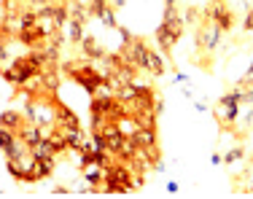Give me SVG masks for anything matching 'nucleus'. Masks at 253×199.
<instances>
[{
    "label": "nucleus",
    "mask_w": 253,
    "mask_h": 199,
    "mask_svg": "<svg viewBox=\"0 0 253 199\" xmlns=\"http://www.w3.org/2000/svg\"><path fill=\"white\" fill-rule=\"evenodd\" d=\"M218 102H221V105H240V102H243V89L234 86V92H226Z\"/></svg>",
    "instance_id": "6ab92c4d"
},
{
    "label": "nucleus",
    "mask_w": 253,
    "mask_h": 199,
    "mask_svg": "<svg viewBox=\"0 0 253 199\" xmlns=\"http://www.w3.org/2000/svg\"><path fill=\"white\" fill-rule=\"evenodd\" d=\"M132 170L126 167V161H111V164L105 167V178H102V194H126V191H132L135 186H132Z\"/></svg>",
    "instance_id": "f257e3e1"
},
{
    "label": "nucleus",
    "mask_w": 253,
    "mask_h": 199,
    "mask_svg": "<svg viewBox=\"0 0 253 199\" xmlns=\"http://www.w3.org/2000/svg\"><path fill=\"white\" fill-rule=\"evenodd\" d=\"M5 62H8V43L0 46V65H5Z\"/></svg>",
    "instance_id": "cd10ccee"
},
{
    "label": "nucleus",
    "mask_w": 253,
    "mask_h": 199,
    "mask_svg": "<svg viewBox=\"0 0 253 199\" xmlns=\"http://www.w3.org/2000/svg\"><path fill=\"white\" fill-rule=\"evenodd\" d=\"M243 156H245L243 148H232V151H229V154L224 156V161H226V164H234V161H240Z\"/></svg>",
    "instance_id": "5701e85b"
},
{
    "label": "nucleus",
    "mask_w": 253,
    "mask_h": 199,
    "mask_svg": "<svg viewBox=\"0 0 253 199\" xmlns=\"http://www.w3.org/2000/svg\"><path fill=\"white\" fill-rule=\"evenodd\" d=\"M86 8L92 11V16H97V19H100V16L105 14V8H108V0H89Z\"/></svg>",
    "instance_id": "4be33fe9"
},
{
    "label": "nucleus",
    "mask_w": 253,
    "mask_h": 199,
    "mask_svg": "<svg viewBox=\"0 0 253 199\" xmlns=\"http://www.w3.org/2000/svg\"><path fill=\"white\" fill-rule=\"evenodd\" d=\"M197 19H200V14H197V8H189V11L183 14V22H186V25H189V22H197Z\"/></svg>",
    "instance_id": "393cba45"
},
{
    "label": "nucleus",
    "mask_w": 253,
    "mask_h": 199,
    "mask_svg": "<svg viewBox=\"0 0 253 199\" xmlns=\"http://www.w3.org/2000/svg\"><path fill=\"white\" fill-rule=\"evenodd\" d=\"M54 167H57V156H43V159H38V175L41 178H49L54 172Z\"/></svg>",
    "instance_id": "a211bd4d"
},
{
    "label": "nucleus",
    "mask_w": 253,
    "mask_h": 199,
    "mask_svg": "<svg viewBox=\"0 0 253 199\" xmlns=\"http://www.w3.org/2000/svg\"><path fill=\"white\" fill-rule=\"evenodd\" d=\"M16 38H19V43H25V46H30V49H35V46H41V43L46 40V35H43V30L38 27V22H35L33 27L19 30V33H16Z\"/></svg>",
    "instance_id": "9b49d317"
},
{
    "label": "nucleus",
    "mask_w": 253,
    "mask_h": 199,
    "mask_svg": "<svg viewBox=\"0 0 253 199\" xmlns=\"http://www.w3.org/2000/svg\"><path fill=\"white\" fill-rule=\"evenodd\" d=\"M43 3H49V0H30V5H33V8H35V5H43Z\"/></svg>",
    "instance_id": "c9c22d12"
},
{
    "label": "nucleus",
    "mask_w": 253,
    "mask_h": 199,
    "mask_svg": "<svg viewBox=\"0 0 253 199\" xmlns=\"http://www.w3.org/2000/svg\"><path fill=\"white\" fill-rule=\"evenodd\" d=\"M165 189H167V194H178V183H175V180H170Z\"/></svg>",
    "instance_id": "7c9ffc66"
},
{
    "label": "nucleus",
    "mask_w": 253,
    "mask_h": 199,
    "mask_svg": "<svg viewBox=\"0 0 253 199\" xmlns=\"http://www.w3.org/2000/svg\"><path fill=\"white\" fill-rule=\"evenodd\" d=\"M73 43H81L84 40V22H76V19H70V35H68Z\"/></svg>",
    "instance_id": "aec40b11"
},
{
    "label": "nucleus",
    "mask_w": 253,
    "mask_h": 199,
    "mask_svg": "<svg viewBox=\"0 0 253 199\" xmlns=\"http://www.w3.org/2000/svg\"><path fill=\"white\" fill-rule=\"evenodd\" d=\"M54 126H59V129H78V126H81V119H78L68 105L57 102V121H54Z\"/></svg>",
    "instance_id": "9d476101"
},
{
    "label": "nucleus",
    "mask_w": 253,
    "mask_h": 199,
    "mask_svg": "<svg viewBox=\"0 0 253 199\" xmlns=\"http://www.w3.org/2000/svg\"><path fill=\"white\" fill-rule=\"evenodd\" d=\"M16 135L22 137V143H25L27 148H35V146H38V143L46 137V129H43V126H38V124H33V121H25Z\"/></svg>",
    "instance_id": "0eeeda50"
},
{
    "label": "nucleus",
    "mask_w": 253,
    "mask_h": 199,
    "mask_svg": "<svg viewBox=\"0 0 253 199\" xmlns=\"http://www.w3.org/2000/svg\"><path fill=\"white\" fill-rule=\"evenodd\" d=\"M210 161H213V167H215V164H224V159H221V154H213V156H210Z\"/></svg>",
    "instance_id": "473e14b6"
},
{
    "label": "nucleus",
    "mask_w": 253,
    "mask_h": 199,
    "mask_svg": "<svg viewBox=\"0 0 253 199\" xmlns=\"http://www.w3.org/2000/svg\"><path fill=\"white\" fill-rule=\"evenodd\" d=\"M102 137H105V146L111 154H119L126 140V135H122V129L116 126V121H108L105 126H102Z\"/></svg>",
    "instance_id": "423d86ee"
},
{
    "label": "nucleus",
    "mask_w": 253,
    "mask_h": 199,
    "mask_svg": "<svg viewBox=\"0 0 253 199\" xmlns=\"http://www.w3.org/2000/svg\"><path fill=\"white\" fill-rule=\"evenodd\" d=\"M243 102H248V105H253V86L243 92Z\"/></svg>",
    "instance_id": "c756f323"
},
{
    "label": "nucleus",
    "mask_w": 253,
    "mask_h": 199,
    "mask_svg": "<svg viewBox=\"0 0 253 199\" xmlns=\"http://www.w3.org/2000/svg\"><path fill=\"white\" fill-rule=\"evenodd\" d=\"M183 27H186V22L180 14L172 16V19H162V25L156 27V33H154V40H156V46H159L162 54L172 51V46H175L180 40V35H183Z\"/></svg>",
    "instance_id": "f03ea898"
},
{
    "label": "nucleus",
    "mask_w": 253,
    "mask_h": 199,
    "mask_svg": "<svg viewBox=\"0 0 253 199\" xmlns=\"http://www.w3.org/2000/svg\"><path fill=\"white\" fill-rule=\"evenodd\" d=\"M8 40H11V30L5 25H0V46H5Z\"/></svg>",
    "instance_id": "b1692460"
},
{
    "label": "nucleus",
    "mask_w": 253,
    "mask_h": 199,
    "mask_svg": "<svg viewBox=\"0 0 253 199\" xmlns=\"http://www.w3.org/2000/svg\"><path fill=\"white\" fill-rule=\"evenodd\" d=\"M41 86H43L46 94H57L59 83H62V76H59V70L54 68V65H46L43 70H41Z\"/></svg>",
    "instance_id": "1a4fd4ad"
},
{
    "label": "nucleus",
    "mask_w": 253,
    "mask_h": 199,
    "mask_svg": "<svg viewBox=\"0 0 253 199\" xmlns=\"http://www.w3.org/2000/svg\"><path fill=\"white\" fill-rule=\"evenodd\" d=\"M132 140H135L137 148H151V146H159V135H156V126H137L132 132Z\"/></svg>",
    "instance_id": "6e6552de"
},
{
    "label": "nucleus",
    "mask_w": 253,
    "mask_h": 199,
    "mask_svg": "<svg viewBox=\"0 0 253 199\" xmlns=\"http://www.w3.org/2000/svg\"><path fill=\"white\" fill-rule=\"evenodd\" d=\"M245 30H253V11H248V16H245Z\"/></svg>",
    "instance_id": "2f4dec72"
},
{
    "label": "nucleus",
    "mask_w": 253,
    "mask_h": 199,
    "mask_svg": "<svg viewBox=\"0 0 253 199\" xmlns=\"http://www.w3.org/2000/svg\"><path fill=\"white\" fill-rule=\"evenodd\" d=\"M5 16H8V11H5L3 3H0V25H5Z\"/></svg>",
    "instance_id": "72a5a7b5"
},
{
    "label": "nucleus",
    "mask_w": 253,
    "mask_h": 199,
    "mask_svg": "<svg viewBox=\"0 0 253 199\" xmlns=\"http://www.w3.org/2000/svg\"><path fill=\"white\" fill-rule=\"evenodd\" d=\"M102 178H105V170H102L100 164H86L84 167V180H86L89 186H102Z\"/></svg>",
    "instance_id": "dca6fc26"
},
{
    "label": "nucleus",
    "mask_w": 253,
    "mask_h": 199,
    "mask_svg": "<svg viewBox=\"0 0 253 199\" xmlns=\"http://www.w3.org/2000/svg\"><path fill=\"white\" fill-rule=\"evenodd\" d=\"M78 46L84 49V54H86L89 59H102V57H105V49H102V46L92 38V35H84V40H81Z\"/></svg>",
    "instance_id": "2eb2a0df"
},
{
    "label": "nucleus",
    "mask_w": 253,
    "mask_h": 199,
    "mask_svg": "<svg viewBox=\"0 0 253 199\" xmlns=\"http://www.w3.org/2000/svg\"><path fill=\"white\" fill-rule=\"evenodd\" d=\"M178 3V0H165V5H175Z\"/></svg>",
    "instance_id": "4c0bfd02"
},
{
    "label": "nucleus",
    "mask_w": 253,
    "mask_h": 199,
    "mask_svg": "<svg viewBox=\"0 0 253 199\" xmlns=\"http://www.w3.org/2000/svg\"><path fill=\"white\" fill-rule=\"evenodd\" d=\"M162 111H165V100L156 97V102H154V113H156V116H162Z\"/></svg>",
    "instance_id": "bb28decb"
},
{
    "label": "nucleus",
    "mask_w": 253,
    "mask_h": 199,
    "mask_svg": "<svg viewBox=\"0 0 253 199\" xmlns=\"http://www.w3.org/2000/svg\"><path fill=\"white\" fill-rule=\"evenodd\" d=\"M124 3H126V0H113V5H116V8H124Z\"/></svg>",
    "instance_id": "e433bc0d"
},
{
    "label": "nucleus",
    "mask_w": 253,
    "mask_h": 199,
    "mask_svg": "<svg viewBox=\"0 0 253 199\" xmlns=\"http://www.w3.org/2000/svg\"><path fill=\"white\" fill-rule=\"evenodd\" d=\"M221 35H224V30H221L218 25L205 22V25L200 27V33H197V46H200V51L213 54L215 49H218V43H221Z\"/></svg>",
    "instance_id": "39448f33"
},
{
    "label": "nucleus",
    "mask_w": 253,
    "mask_h": 199,
    "mask_svg": "<svg viewBox=\"0 0 253 199\" xmlns=\"http://www.w3.org/2000/svg\"><path fill=\"white\" fill-rule=\"evenodd\" d=\"M186 78H189V76H183V73H175V78H172V81H175V83H186Z\"/></svg>",
    "instance_id": "f704fd0d"
},
{
    "label": "nucleus",
    "mask_w": 253,
    "mask_h": 199,
    "mask_svg": "<svg viewBox=\"0 0 253 199\" xmlns=\"http://www.w3.org/2000/svg\"><path fill=\"white\" fill-rule=\"evenodd\" d=\"M100 22H102V25H105V27L116 30V27H119V22H116V11H113L111 5H108V8H105V14L100 16Z\"/></svg>",
    "instance_id": "412c9836"
},
{
    "label": "nucleus",
    "mask_w": 253,
    "mask_h": 199,
    "mask_svg": "<svg viewBox=\"0 0 253 199\" xmlns=\"http://www.w3.org/2000/svg\"><path fill=\"white\" fill-rule=\"evenodd\" d=\"M25 121H27L25 113H19V111H3L0 113V126H8V129H14V132H19Z\"/></svg>",
    "instance_id": "4468645a"
},
{
    "label": "nucleus",
    "mask_w": 253,
    "mask_h": 199,
    "mask_svg": "<svg viewBox=\"0 0 253 199\" xmlns=\"http://www.w3.org/2000/svg\"><path fill=\"white\" fill-rule=\"evenodd\" d=\"M148 76H154V78L165 76V59H162V51H151V57H148Z\"/></svg>",
    "instance_id": "f3484780"
},
{
    "label": "nucleus",
    "mask_w": 253,
    "mask_h": 199,
    "mask_svg": "<svg viewBox=\"0 0 253 199\" xmlns=\"http://www.w3.org/2000/svg\"><path fill=\"white\" fill-rule=\"evenodd\" d=\"M202 19L205 22H213V25H218L224 33H229V30L234 27V16H232V11L224 5V0H215V3H210L208 5V11L202 14Z\"/></svg>",
    "instance_id": "20e7f679"
},
{
    "label": "nucleus",
    "mask_w": 253,
    "mask_h": 199,
    "mask_svg": "<svg viewBox=\"0 0 253 199\" xmlns=\"http://www.w3.org/2000/svg\"><path fill=\"white\" fill-rule=\"evenodd\" d=\"M215 116H218V121L224 129H229V126H234L237 124V119H240V105H221L218 102V108H215Z\"/></svg>",
    "instance_id": "f8f14e48"
},
{
    "label": "nucleus",
    "mask_w": 253,
    "mask_h": 199,
    "mask_svg": "<svg viewBox=\"0 0 253 199\" xmlns=\"http://www.w3.org/2000/svg\"><path fill=\"white\" fill-rule=\"evenodd\" d=\"M51 194H54V197H65V194H70V189H65V186H57V189H51Z\"/></svg>",
    "instance_id": "c85d7f7f"
},
{
    "label": "nucleus",
    "mask_w": 253,
    "mask_h": 199,
    "mask_svg": "<svg viewBox=\"0 0 253 199\" xmlns=\"http://www.w3.org/2000/svg\"><path fill=\"white\" fill-rule=\"evenodd\" d=\"M35 76H41V68H35V65L30 62V57H27V54H25V57L11 59V62L3 68V78H5L8 83H14L16 89H19V86H25V83L30 81V78H35Z\"/></svg>",
    "instance_id": "7ed1b4c3"
},
{
    "label": "nucleus",
    "mask_w": 253,
    "mask_h": 199,
    "mask_svg": "<svg viewBox=\"0 0 253 199\" xmlns=\"http://www.w3.org/2000/svg\"><path fill=\"white\" fill-rule=\"evenodd\" d=\"M116 33L122 35V40H124V43H129V40H132V33H129L126 27H116Z\"/></svg>",
    "instance_id": "a878e982"
},
{
    "label": "nucleus",
    "mask_w": 253,
    "mask_h": 199,
    "mask_svg": "<svg viewBox=\"0 0 253 199\" xmlns=\"http://www.w3.org/2000/svg\"><path fill=\"white\" fill-rule=\"evenodd\" d=\"M59 129V126H57ZM65 137H68V146L70 151H81V148H89V135L86 132H81V126L78 129H59Z\"/></svg>",
    "instance_id": "ddd939ff"
}]
</instances>
